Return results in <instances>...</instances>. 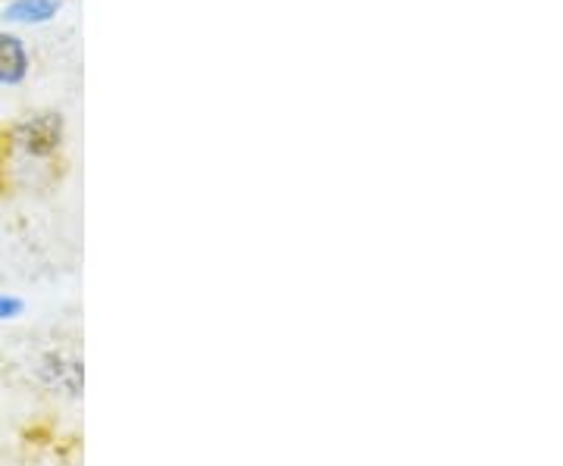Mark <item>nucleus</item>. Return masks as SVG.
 <instances>
[{
	"label": "nucleus",
	"instance_id": "3",
	"mask_svg": "<svg viewBox=\"0 0 563 466\" xmlns=\"http://www.w3.org/2000/svg\"><path fill=\"white\" fill-rule=\"evenodd\" d=\"M29 76V51L20 35L0 32V85H20Z\"/></svg>",
	"mask_w": 563,
	"mask_h": 466
},
{
	"label": "nucleus",
	"instance_id": "2",
	"mask_svg": "<svg viewBox=\"0 0 563 466\" xmlns=\"http://www.w3.org/2000/svg\"><path fill=\"white\" fill-rule=\"evenodd\" d=\"M38 379L51 391H60L66 398H79L81 388H85V366H81L79 357L51 351V354L41 357Z\"/></svg>",
	"mask_w": 563,
	"mask_h": 466
},
{
	"label": "nucleus",
	"instance_id": "4",
	"mask_svg": "<svg viewBox=\"0 0 563 466\" xmlns=\"http://www.w3.org/2000/svg\"><path fill=\"white\" fill-rule=\"evenodd\" d=\"M66 0H10L3 7V20L16 22V25H41L51 22Z\"/></svg>",
	"mask_w": 563,
	"mask_h": 466
},
{
	"label": "nucleus",
	"instance_id": "5",
	"mask_svg": "<svg viewBox=\"0 0 563 466\" xmlns=\"http://www.w3.org/2000/svg\"><path fill=\"white\" fill-rule=\"evenodd\" d=\"M22 313H25V301L20 295H3L0 291V323H13V320H20Z\"/></svg>",
	"mask_w": 563,
	"mask_h": 466
},
{
	"label": "nucleus",
	"instance_id": "1",
	"mask_svg": "<svg viewBox=\"0 0 563 466\" xmlns=\"http://www.w3.org/2000/svg\"><path fill=\"white\" fill-rule=\"evenodd\" d=\"M63 135H66V122H63L60 113H51V110L22 120L20 125H13V132H10L13 147L22 151L25 157H32V160H47V157H54L63 147Z\"/></svg>",
	"mask_w": 563,
	"mask_h": 466
}]
</instances>
